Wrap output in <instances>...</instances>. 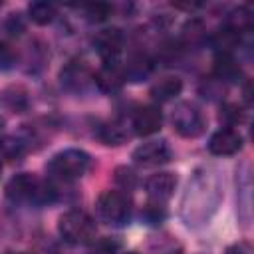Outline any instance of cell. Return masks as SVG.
Listing matches in <instances>:
<instances>
[{
  "label": "cell",
  "instance_id": "obj_1",
  "mask_svg": "<svg viewBox=\"0 0 254 254\" xmlns=\"http://www.w3.org/2000/svg\"><path fill=\"white\" fill-rule=\"evenodd\" d=\"M89 167H91V157L85 151H81V149H65V151L56 153L50 159L46 169L54 179L69 183V181H75V179L83 177Z\"/></svg>",
  "mask_w": 254,
  "mask_h": 254
},
{
  "label": "cell",
  "instance_id": "obj_2",
  "mask_svg": "<svg viewBox=\"0 0 254 254\" xmlns=\"http://www.w3.org/2000/svg\"><path fill=\"white\" fill-rule=\"evenodd\" d=\"M60 234L71 244H85L95 236V220L83 210H67L60 216Z\"/></svg>",
  "mask_w": 254,
  "mask_h": 254
},
{
  "label": "cell",
  "instance_id": "obj_3",
  "mask_svg": "<svg viewBox=\"0 0 254 254\" xmlns=\"http://www.w3.org/2000/svg\"><path fill=\"white\" fill-rule=\"evenodd\" d=\"M131 212V200L121 190H103L97 198V216L105 224H125Z\"/></svg>",
  "mask_w": 254,
  "mask_h": 254
},
{
  "label": "cell",
  "instance_id": "obj_4",
  "mask_svg": "<svg viewBox=\"0 0 254 254\" xmlns=\"http://www.w3.org/2000/svg\"><path fill=\"white\" fill-rule=\"evenodd\" d=\"M171 121H173L175 131H177L181 137H187V139L198 137V135L204 131V127H206L204 115H202L200 109H198L196 105H192V103H179V105L173 109Z\"/></svg>",
  "mask_w": 254,
  "mask_h": 254
},
{
  "label": "cell",
  "instance_id": "obj_5",
  "mask_svg": "<svg viewBox=\"0 0 254 254\" xmlns=\"http://www.w3.org/2000/svg\"><path fill=\"white\" fill-rule=\"evenodd\" d=\"M62 85L69 91H83L91 81H95V75L91 73L89 65L83 60H71L60 73Z\"/></svg>",
  "mask_w": 254,
  "mask_h": 254
},
{
  "label": "cell",
  "instance_id": "obj_6",
  "mask_svg": "<svg viewBox=\"0 0 254 254\" xmlns=\"http://www.w3.org/2000/svg\"><path fill=\"white\" fill-rule=\"evenodd\" d=\"M6 194L12 200H32L42 194V187L36 175L32 173H20L12 177L6 185Z\"/></svg>",
  "mask_w": 254,
  "mask_h": 254
},
{
  "label": "cell",
  "instance_id": "obj_7",
  "mask_svg": "<svg viewBox=\"0 0 254 254\" xmlns=\"http://www.w3.org/2000/svg\"><path fill=\"white\" fill-rule=\"evenodd\" d=\"M133 161L143 167H155L171 161V149L165 141H149L133 151Z\"/></svg>",
  "mask_w": 254,
  "mask_h": 254
},
{
  "label": "cell",
  "instance_id": "obj_8",
  "mask_svg": "<svg viewBox=\"0 0 254 254\" xmlns=\"http://www.w3.org/2000/svg\"><path fill=\"white\" fill-rule=\"evenodd\" d=\"M242 149V135L232 129V127H224V129H218L210 141H208V151L212 155H218V157H228V155H234Z\"/></svg>",
  "mask_w": 254,
  "mask_h": 254
},
{
  "label": "cell",
  "instance_id": "obj_9",
  "mask_svg": "<svg viewBox=\"0 0 254 254\" xmlns=\"http://www.w3.org/2000/svg\"><path fill=\"white\" fill-rule=\"evenodd\" d=\"M133 131L141 137H149L153 133H157L163 125V113L159 107L155 105H143L133 113Z\"/></svg>",
  "mask_w": 254,
  "mask_h": 254
},
{
  "label": "cell",
  "instance_id": "obj_10",
  "mask_svg": "<svg viewBox=\"0 0 254 254\" xmlns=\"http://www.w3.org/2000/svg\"><path fill=\"white\" fill-rule=\"evenodd\" d=\"M93 44L103 62H117L123 46V34L117 28H105L97 32V36L93 38Z\"/></svg>",
  "mask_w": 254,
  "mask_h": 254
},
{
  "label": "cell",
  "instance_id": "obj_11",
  "mask_svg": "<svg viewBox=\"0 0 254 254\" xmlns=\"http://www.w3.org/2000/svg\"><path fill=\"white\" fill-rule=\"evenodd\" d=\"M177 187V177L173 173H155L145 181V190L153 202H165L173 196Z\"/></svg>",
  "mask_w": 254,
  "mask_h": 254
},
{
  "label": "cell",
  "instance_id": "obj_12",
  "mask_svg": "<svg viewBox=\"0 0 254 254\" xmlns=\"http://www.w3.org/2000/svg\"><path fill=\"white\" fill-rule=\"evenodd\" d=\"M125 79H127L125 77V69L119 65V62H103V65L95 73L97 87L101 91H107V93H113V91L121 89Z\"/></svg>",
  "mask_w": 254,
  "mask_h": 254
},
{
  "label": "cell",
  "instance_id": "obj_13",
  "mask_svg": "<svg viewBox=\"0 0 254 254\" xmlns=\"http://www.w3.org/2000/svg\"><path fill=\"white\" fill-rule=\"evenodd\" d=\"M183 89V81L175 75H167V77H161L153 87H151V97L155 101H169L173 97H177Z\"/></svg>",
  "mask_w": 254,
  "mask_h": 254
},
{
  "label": "cell",
  "instance_id": "obj_14",
  "mask_svg": "<svg viewBox=\"0 0 254 254\" xmlns=\"http://www.w3.org/2000/svg\"><path fill=\"white\" fill-rule=\"evenodd\" d=\"M0 103L14 113H22L28 109L30 101H28L26 89H22L20 85H12V87H6L0 91Z\"/></svg>",
  "mask_w": 254,
  "mask_h": 254
},
{
  "label": "cell",
  "instance_id": "obj_15",
  "mask_svg": "<svg viewBox=\"0 0 254 254\" xmlns=\"http://www.w3.org/2000/svg\"><path fill=\"white\" fill-rule=\"evenodd\" d=\"M238 42H240V32H236V30L230 28V26H224L222 30H218V32L210 38V44H212V48L218 52V56H220V54H230V52L238 46Z\"/></svg>",
  "mask_w": 254,
  "mask_h": 254
},
{
  "label": "cell",
  "instance_id": "obj_16",
  "mask_svg": "<svg viewBox=\"0 0 254 254\" xmlns=\"http://www.w3.org/2000/svg\"><path fill=\"white\" fill-rule=\"evenodd\" d=\"M97 137L105 145H121V143H125L129 139V131L121 121H111V123H105L97 131Z\"/></svg>",
  "mask_w": 254,
  "mask_h": 254
},
{
  "label": "cell",
  "instance_id": "obj_17",
  "mask_svg": "<svg viewBox=\"0 0 254 254\" xmlns=\"http://www.w3.org/2000/svg\"><path fill=\"white\" fill-rule=\"evenodd\" d=\"M28 14H30V20L44 26V24H50L54 18H56V6L52 2H32L28 6Z\"/></svg>",
  "mask_w": 254,
  "mask_h": 254
},
{
  "label": "cell",
  "instance_id": "obj_18",
  "mask_svg": "<svg viewBox=\"0 0 254 254\" xmlns=\"http://www.w3.org/2000/svg\"><path fill=\"white\" fill-rule=\"evenodd\" d=\"M214 73H216L218 79H228V81H232V79H236V77L240 75V67H238V64L230 58V54H220V56L216 58V62H214Z\"/></svg>",
  "mask_w": 254,
  "mask_h": 254
},
{
  "label": "cell",
  "instance_id": "obj_19",
  "mask_svg": "<svg viewBox=\"0 0 254 254\" xmlns=\"http://www.w3.org/2000/svg\"><path fill=\"white\" fill-rule=\"evenodd\" d=\"M244 117H246V111H244L238 103H224L222 109H220V119H224V121L230 123V125L242 123Z\"/></svg>",
  "mask_w": 254,
  "mask_h": 254
},
{
  "label": "cell",
  "instance_id": "obj_20",
  "mask_svg": "<svg viewBox=\"0 0 254 254\" xmlns=\"http://www.w3.org/2000/svg\"><path fill=\"white\" fill-rule=\"evenodd\" d=\"M141 218L145 220V222H149V224H157V222H161L163 218H165V208L159 204V202H151V204H147L143 210H141Z\"/></svg>",
  "mask_w": 254,
  "mask_h": 254
},
{
  "label": "cell",
  "instance_id": "obj_21",
  "mask_svg": "<svg viewBox=\"0 0 254 254\" xmlns=\"http://www.w3.org/2000/svg\"><path fill=\"white\" fill-rule=\"evenodd\" d=\"M111 12H113V6H109V4H101V2L85 6V14H87V18H89V20H97V22L105 20Z\"/></svg>",
  "mask_w": 254,
  "mask_h": 254
},
{
  "label": "cell",
  "instance_id": "obj_22",
  "mask_svg": "<svg viewBox=\"0 0 254 254\" xmlns=\"http://www.w3.org/2000/svg\"><path fill=\"white\" fill-rule=\"evenodd\" d=\"M117 248H119L117 242H113L111 238H105V240H101V242L95 244V248L91 250V254H113Z\"/></svg>",
  "mask_w": 254,
  "mask_h": 254
},
{
  "label": "cell",
  "instance_id": "obj_23",
  "mask_svg": "<svg viewBox=\"0 0 254 254\" xmlns=\"http://www.w3.org/2000/svg\"><path fill=\"white\" fill-rule=\"evenodd\" d=\"M115 181H119L123 187H127V185L131 187V185H133V181H135V175H133V171H131V169H123V167H121V169H117V171H115Z\"/></svg>",
  "mask_w": 254,
  "mask_h": 254
},
{
  "label": "cell",
  "instance_id": "obj_24",
  "mask_svg": "<svg viewBox=\"0 0 254 254\" xmlns=\"http://www.w3.org/2000/svg\"><path fill=\"white\" fill-rule=\"evenodd\" d=\"M12 62H14V56H12L10 48L2 44V46H0V65H2V67H8Z\"/></svg>",
  "mask_w": 254,
  "mask_h": 254
},
{
  "label": "cell",
  "instance_id": "obj_25",
  "mask_svg": "<svg viewBox=\"0 0 254 254\" xmlns=\"http://www.w3.org/2000/svg\"><path fill=\"white\" fill-rule=\"evenodd\" d=\"M8 30H10V34H22V30H24V26H22V22H20V18H16V16H12L10 18V24H8Z\"/></svg>",
  "mask_w": 254,
  "mask_h": 254
},
{
  "label": "cell",
  "instance_id": "obj_26",
  "mask_svg": "<svg viewBox=\"0 0 254 254\" xmlns=\"http://www.w3.org/2000/svg\"><path fill=\"white\" fill-rule=\"evenodd\" d=\"M226 254H248V252L244 250L242 244H236V246H230V248L226 250Z\"/></svg>",
  "mask_w": 254,
  "mask_h": 254
},
{
  "label": "cell",
  "instance_id": "obj_27",
  "mask_svg": "<svg viewBox=\"0 0 254 254\" xmlns=\"http://www.w3.org/2000/svg\"><path fill=\"white\" fill-rule=\"evenodd\" d=\"M0 173H2V159H0Z\"/></svg>",
  "mask_w": 254,
  "mask_h": 254
},
{
  "label": "cell",
  "instance_id": "obj_28",
  "mask_svg": "<svg viewBox=\"0 0 254 254\" xmlns=\"http://www.w3.org/2000/svg\"><path fill=\"white\" fill-rule=\"evenodd\" d=\"M125 254H137V252H125Z\"/></svg>",
  "mask_w": 254,
  "mask_h": 254
},
{
  "label": "cell",
  "instance_id": "obj_29",
  "mask_svg": "<svg viewBox=\"0 0 254 254\" xmlns=\"http://www.w3.org/2000/svg\"><path fill=\"white\" fill-rule=\"evenodd\" d=\"M20 254H30V252H20Z\"/></svg>",
  "mask_w": 254,
  "mask_h": 254
}]
</instances>
